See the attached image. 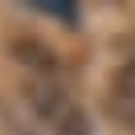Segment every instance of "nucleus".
Returning a JSON list of instances; mask_svg holds the SVG:
<instances>
[{
	"label": "nucleus",
	"mask_w": 135,
	"mask_h": 135,
	"mask_svg": "<svg viewBox=\"0 0 135 135\" xmlns=\"http://www.w3.org/2000/svg\"><path fill=\"white\" fill-rule=\"evenodd\" d=\"M25 102L33 110V119L49 135H90L82 107L70 98V90L57 78H29L25 82Z\"/></svg>",
	"instance_id": "nucleus-1"
},
{
	"label": "nucleus",
	"mask_w": 135,
	"mask_h": 135,
	"mask_svg": "<svg viewBox=\"0 0 135 135\" xmlns=\"http://www.w3.org/2000/svg\"><path fill=\"white\" fill-rule=\"evenodd\" d=\"M110 107H115V115H119V119H123V123L135 131V98H131V102H110Z\"/></svg>",
	"instance_id": "nucleus-2"
}]
</instances>
